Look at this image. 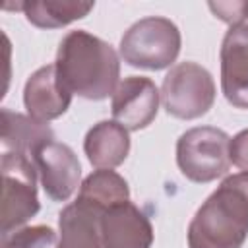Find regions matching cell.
Here are the masks:
<instances>
[{
  "label": "cell",
  "instance_id": "2",
  "mask_svg": "<svg viewBox=\"0 0 248 248\" xmlns=\"http://www.w3.org/2000/svg\"><path fill=\"white\" fill-rule=\"evenodd\" d=\"M188 248H242L248 238V174H229L188 225Z\"/></svg>",
  "mask_w": 248,
  "mask_h": 248
},
{
  "label": "cell",
  "instance_id": "6",
  "mask_svg": "<svg viewBox=\"0 0 248 248\" xmlns=\"http://www.w3.org/2000/svg\"><path fill=\"white\" fill-rule=\"evenodd\" d=\"M2 234L21 229L41 209L37 196V169L33 161L19 153L2 151Z\"/></svg>",
  "mask_w": 248,
  "mask_h": 248
},
{
  "label": "cell",
  "instance_id": "7",
  "mask_svg": "<svg viewBox=\"0 0 248 248\" xmlns=\"http://www.w3.org/2000/svg\"><path fill=\"white\" fill-rule=\"evenodd\" d=\"M41 186L52 202H66L79 186L81 165L74 149L56 140L41 143L33 153Z\"/></svg>",
  "mask_w": 248,
  "mask_h": 248
},
{
  "label": "cell",
  "instance_id": "1",
  "mask_svg": "<svg viewBox=\"0 0 248 248\" xmlns=\"http://www.w3.org/2000/svg\"><path fill=\"white\" fill-rule=\"evenodd\" d=\"M54 66L72 95L89 101L107 99L120 83L118 52L110 43L83 29L70 31L62 37Z\"/></svg>",
  "mask_w": 248,
  "mask_h": 248
},
{
  "label": "cell",
  "instance_id": "12",
  "mask_svg": "<svg viewBox=\"0 0 248 248\" xmlns=\"http://www.w3.org/2000/svg\"><path fill=\"white\" fill-rule=\"evenodd\" d=\"M105 211L87 200L76 198L58 215V248H103L101 215Z\"/></svg>",
  "mask_w": 248,
  "mask_h": 248
},
{
  "label": "cell",
  "instance_id": "13",
  "mask_svg": "<svg viewBox=\"0 0 248 248\" xmlns=\"http://www.w3.org/2000/svg\"><path fill=\"white\" fill-rule=\"evenodd\" d=\"M83 151L95 169H114L130 153L128 130L114 120H101L87 130Z\"/></svg>",
  "mask_w": 248,
  "mask_h": 248
},
{
  "label": "cell",
  "instance_id": "11",
  "mask_svg": "<svg viewBox=\"0 0 248 248\" xmlns=\"http://www.w3.org/2000/svg\"><path fill=\"white\" fill-rule=\"evenodd\" d=\"M103 248H151L153 225L130 200L108 207L101 215Z\"/></svg>",
  "mask_w": 248,
  "mask_h": 248
},
{
  "label": "cell",
  "instance_id": "15",
  "mask_svg": "<svg viewBox=\"0 0 248 248\" xmlns=\"http://www.w3.org/2000/svg\"><path fill=\"white\" fill-rule=\"evenodd\" d=\"M93 8L95 2L89 0H27L16 4V10H21L25 19L39 29L64 27L83 19Z\"/></svg>",
  "mask_w": 248,
  "mask_h": 248
},
{
  "label": "cell",
  "instance_id": "4",
  "mask_svg": "<svg viewBox=\"0 0 248 248\" xmlns=\"http://www.w3.org/2000/svg\"><path fill=\"white\" fill-rule=\"evenodd\" d=\"M231 138L215 126L186 130L176 141V165L180 172L198 184L213 182L231 167Z\"/></svg>",
  "mask_w": 248,
  "mask_h": 248
},
{
  "label": "cell",
  "instance_id": "10",
  "mask_svg": "<svg viewBox=\"0 0 248 248\" xmlns=\"http://www.w3.org/2000/svg\"><path fill=\"white\" fill-rule=\"evenodd\" d=\"M72 103V91L62 83L56 66L46 64L35 70L23 87V105L31 118L50 122L60 118Z\"/></svg>",
  "mask_w": 248,
  "mask_h": 248
},
{
  "label": "cell",
  "instance_id": "9",
  "mask_svg": "<svg viewBox=\"0 0 248 248\" xmlns=\"http://www.w3.org/2000/svg\"><path fill=\"white\" fill-rule=\"evenodd\" d=\"M219 56L225 99L236 108H248V23L229 27Z\"/></svg>",
  "mask_w": 248,
  "mask_h": 248
},
{
  "label": "cell",
  "instance_id": "8",
  "mask_svg": "<svg viewBox=\"0 0 248 248\" xmlns=\"http://www.w3.org/2000/svg\"><path fill=\"white\" fill-rule=\"evenodd\" d=\"M159 97L161 93L153 79L145 76H128L112 93V120L124 126L128 132L143 130L159 112Z\"/></svg>",
  "mask_w": 248,
  "mask_h": 248
},
{
  "label": "cell",
  "instance_id": "3",
  "mask_svg": "<svg viewBox=\"0 0 248 248\" xmlns=\"http://www.w3.org/2000/svg\"><path fill=\"white\" fill-rule=\"evenodd\" d=\"M182 37L169 17L147 16L124 31L120 39V58L132 68L165 70L180 54Z\"/></svg>",
  "mask_w": 248,
  "mask_h": 248
},
{
  "label": "cell",
  "instance_id": "16",
  "mask_svg": "<svg viewBox=\"0 0 248 248\" xmlns=\"http://www.w3.org/2000/svg\"><path fill=\"white\" fill-rule=\"evenodd\" d=\"M78 198L91 202L93 205L107 211L112 205L130 200L128 182L112 169H97L79 184Z\"/></svg>",
  "mask_w": 248,
  "mask_h": 248
},
{
  "label": "cell",
  "instance_id": "18",
  "mask_svg": "<svg viewBox=\"0 0 248 248\" xmlns=\"http://www.w3.org/2000/svg\"><path fill=\"white\" fill-rule=\"evenodd\" d=\"M209 10L215 17L229 23L231 27L242 25L248 17V0H234V2H209Z\"/></svg>",
  "mask_w": 248,
  "mask_h": 248
},
{
  "label": "cell",
  "instance_id": "19",
  "mask_svg": "<svg viewBox=\"0 0 248 248\" xmlns=\"http://www.w3.org/2000/svg\"><path fill=\"white\" fill-rule=\"evenodd\" d=\"M229 155H231V163L248 174V128L240 130L234 138H231Z\"/></svg>",
  "mask_w": 248,
  "mask_h": 248
},
{
  "label": "cell",
  "instance_id": "17",
  "mask_svg": "<svg viewBox=\"0 0 248 248\" xmlns=\"http://www.w3.org/2000/svg\"><path fill=\"white\" fill-rule=\"evenodd\" d=\"M60 236L48 225H31L2 234L0 248H58Z\"/></svg>",
  "mask_w": 248,
  "mask_h": 248
},
{
  "label": "cell",
  "instance_id": "5",
  "mask_svg": "<svg viewBox=\"0 0 248 248\" xmlns=\"http://www.w3.org/2000/svg\"><path fill=\"white\" fill-rule=\"evenodd\" d=\"M161 101L165 110L180 120H196L215 103V81L211 74L198 62L174 64L161 85Z\"/></svg>",
  "mask_w": 248,
  "mask_h": 248
},
{
  "label": "cell",
  "instance_id": "14",
  "mask_svg": "<svg viewBox=\"0 0 248 248\" xmlns=\"http://www.w3.org/2000/svg\"><path fill=\"white\" fill-rule=\"evenodd\" d=\"M48 140H54V132L46 122H39L29 114L2 108V151L19 153L31 159L35 149Z\"/></svg>",
  "mask_w": 248,
  "mask_h": 248
}]
</instances>
